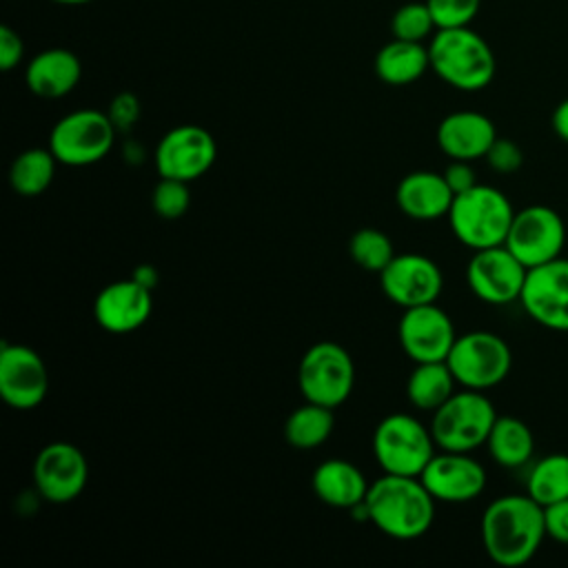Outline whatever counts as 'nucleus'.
<instances>
[{"instance_id":"nucleus-1","label":"nucleus","mask_w":568,"mask_h":568,"mask_svg":"<svg viewBox=\"0 0 568 568\" xmlns=\"http://www.w3.org/2000/svg\"><path fill=\"white\" fill-rule=\"evenodd\" d=\"M481 544L486 555L504 568L528 564L544 537V506L526 495H501L493 499L479 521Z\"/></svg>"},{"instance_id":"nucleus-2","label":"nucleus","mask_w":568,"mask_h":568,"mask_svg":"<svg viewBox=\"0 0 568 568\" xmlns=\"http://www.w3.org/2000/svg\"><path fill=\"white\" fill-rule=\"evenodd\" d=\"M435 504L419 477L384 473L368 486L362 510L386 537L410 541L430 530Z\"/></svg>"},{"instance_id":"nucleus-3","label":"nucleus","mask_w":568,"mask_h":568,"mask_svg":"<svg viewBox=\"0 0 568 568\" xmlns=\"http://www.w3.org/2000/svg\"><path fill=\"white\" fill-rule=\"evenodd\" d=\"M430 69L459 91H479L495 78V53L470 27L437 29L428 42Z\"/></svg>"},{"instance_id":"nucleus-4","label":"nucleus","mask_w":568,"mask_h":568,"mask_svg":"<svg viewBox=\"0 0 568 568\" xmlns=\"http://www.w3.org/2000/svg\"><path fill=\"white\" fill-rule=\"evenodd\" d=\"M453 235L468 248H490L506 242L515 209L510 200L495 186L475 184L457 193L448 211Z\"/></svg>"},{"instance_id":"nucleus-5","label":"nucleus","mask_w":568,"mask_h":568,"mask_svg":"<svg viewBox=\"0 0 568 568\" xmlns=\"http://www.w3.org/2000/svg\"><path fill=\"white\" fill-rule=\"evenodd\" d=\"M497 419L493 402L484 390H455L430 417V433L439 450L473 453L486 446L488 433Z\"/></svg>"},{"instance_id":"nucleus-6","label":"nucleus","mask_w":568,"mask_h":568,"mask_svg":"<svg viewBox=\"0 0 568 568\" xmlns=\"http://www.w3.org/2000/svg\"><path fill=\"white\" fill-rule=\"evenodd\" d=\"M435 448L430 426L408 413H390L373 430V455L384 473L419 477Z\"/></svg>"},{"instance_id":"nucleus-7","label":"nucleus","mask_w":568,"mask_h":568,"mask_svg":"<svg viewBox=\"0 0 568 568\" xmlns=\"http://www.w3.org/2000/svg\"><path fill=\"white\" fill-rule=\"evenodd\" d=\"M115 135L118 131L106 111L78 109L53 124L49 149L64 166H89L109 155Z\"/></svg>"},{"instance_id":"nucleus-8","label":"nucleus","mask_w":568,"mask_h":568,"mask_svg":"<svg viewBox=\"0 0 568 568\" xmlns=\"http://www.w3.org/2000/svg\"><path fill=\"white\" fill-rule=\"evenodd\" d=\"M297 386L306 402L342 406L355 386V364L348 351L331 339L317 342L300 359Z\"/></svg>"},{"instance_id":"nucleus-9","label":"nucleus","mask_w":568,"mask_h":568,"mask_svg":"<svg viewBox=\"0 0 568 568\" xmlns=\"http://www.w3.org/2000/svg\"><path fill=\"white\" fill-rule=\"evenodd\" d=\"M446 364L462 388L486 390L506 379L513 366V353L497 333L470 331L457 335Z\"/></svg>"},{"instance_id":"nucleus-10","label":"nucleus","mask_w":568,"mask_h":568,"mask_svg":"<svg viewBox=\"0 0 568 568\" xmlns=\"http://www.w3.org/2000/svg\"><path fill=\"white\" fill-rule=\"evenodd\" d=\"M566 244V224L561 215L544 204H530L515 211L504 246L526 266H539L561 257Z\"/></svg>"},{"instance_id":"nucleus-11","label":"nucleus","mask_w":568,"mask_h":568,"mask_svg":"<svg viewBox=\"0 0 568 568\" xmlns=\"http://www.w3.org/2000/svg\"><path fill=\"white\" fill-rule=\"evenodd\" d=\"M217 158L215 138L197 124H178L162 135L155 146V169L160 178L193 182L202 178Z\"/></svg>"},{"instance_id":"nucleus-12","label":"nucleus","mask_w":568,"mask_h":568,"mask_svg":"<svg viewBox=\"0 0 568 568\" xmlns=\"http://www.w3.org/2000/svg\"><path fill=\"white\" fill-rule=\"evenodd\" d=\"M31 477L42 499L51 504H69L84 490L89 464L75 444L51 442L36 455Z\"/></svg>"},{"instance_id":"nucleus-13","label":"nucleus","mask_w":568,"mask_h":568,"mask_svg":"<svg viewBox=\"0 0 568 568\" xmlns=\"http://www.w3.org/2000/svg\"><path fill=\"white\" fill-rule=\"evenodd\" d=\"M519 304L539 326L568 333V257L528 268Z\"/></svg>"},{"instance_id":"nucleus-14","label":"nucleus","mask_w":568,"mask_h":568,"mask_svg":"<svg viewBox=\"0 0 568 568\" xmlns=\"http://www.w3.org/2000/svg\"><path fill=\"white\" fill-rule=\"evenodd\" d=\"M528 268L504 246L473 251L466 264V282L475 297L504 306L519 300Z\"/></svg>"},{"instance_id":"nucleus-15","label":"nucleus","mask_w":568,"mask_h":568,"mask_svg":"<svg viewBox=\"0 0 568 568\" xmlns=\"http://www.w3.org/2000/svg\"><path fill=\"white\" fill-rule=\"evenodd\" d=\"M397 339L406 357L415 364L446 362L457 333L448 313L433 302L404 308L397 324Z\"/></svg>"},{"instance_id":"nucleus-16","label":"nucleus","mask_w":568,"mask_h":568,"mask_svg":"<svg viewBox=\"0 0 568 568\" xmlns=\"http://www.w3.org/2000/svg\"><path fill=\"white\" fill-rule=\"evenodd\" d=\"M49 390L47 364L38 351L24 344L0 346V397L18 410L42 404Z\"/></svg>"},{"instance_id":"nucleus-17","label":"nucleus","mask_w":568,"mask_h":568,"mask_svg":"<svg viewBox=\"0 0 568 568\" xmlns=\"http://www.w3.org/2000/svg\"><path fill=\"white\" fill-rule=\"evenodd\" d=\"M379 286L393 304L410 308L437 302L444 288V275L430 257L419 253H402L395 255L379 273Z\"/></svg>"},{"instance_id":"nucleus-18","label":"nucleus","mask_w":568,"mask_h":568,"mask_svg":"<svg viewBox=\"0 0 568 568\" xmlns=\"http://www.w3.org/2000/svg\"><path fill=\"white\" fill-rule=\"evenodd\" d=\"M419 479L444 504H466L477 499L486 488L484 466L470 453L439 450L422 470Z\"/></svg>"},{"instance_id":"nucleus-19","label":"nucleus","mask_w":568,"mask_h":568,"mask_svg":"<svg viewBox=\"0 0 568 568\" xmlns=\"http://www.w3.org/2000/svg\"><path fill=\"white\" fill-rule=\"evenodd\" d=\"M153 311L151 288L138 280H118L106 284L93 302L95 322L109 333H133L146 324Z\"/></svg>"},{"instance_id":"nucleus-20","label":"nucleus","mask_w":568,"mask_h":568,"mask_svg":"<svg viewBox=\"0 0 568 568\" xmlns=\"http://www.w3.org/2000/svg\"><path fill=\"white\" fill-rule=\"evenodd\" d=\"M437 146L450 160H477L486 158L488 149L497 140L495 124L479 111H453L437 126Z\"/></svg>"},{"instance_id":"nucleus-21","label":"nucleus","mask_w":568,"mask_h":568,"mask_svg":"<svg viewBox=\"0 0 568 568\" xmlns=\"http://www.w3.org/2000/svg\"><path fill=\"white\" fill-rule=\"evenodd\" d=\"M455 193L444 180V173L413 171L404 175L395 189L399 211L417 222H433L446 217Z\"/></svg>"},{"instance_id":"nucleus-22","label":"nucleus","mask_w":568,"mask_h":568,"mask_svg":"<svg viewBox=\"0 0 568 568\" xmlns=\"http://www.w3.org/2000/svg\"><path fill=\"white\" fill-rule=\"evenodd\" d=\"M82 78L80 58L62 47L36 53L24 69L27 89L44 100H58L71 93Z\"/></svg>"},{"instance_id":"nucleus-23","label":"nucleus","mask_w":568,"mask_h":568,"mask_svg":"<svg viewBox=\"0 0 568 568\" xmlns=\"http://www.w3.org/2000/svg\"><path fill=\"white\" fill-rule=\"evenodd\" d=\"M313 493L320 501L333 508L355 510L364 504L368 493V481L364 473L348 459H324L311 477Z\"/></svg>"},{"instance_id":"nucleus-24","label":"nucleus","mask_w":568,"mask_h":568,"mask_svg":"<svg viewBox=\"0 0 568 568\" xmlns=\"http://www.w3.org/2000/svg\"><path fill=\"white\" fill-rule=\"evenodd\" d=\"M430 69L428 44L393 38L375 55V73L382 82L404 87L419 80Z\"/></svg>"},{"instance_id":"nucleus-25","label":"nucleus","mask_w":568,"mask_h":568,"mask_svg":"<svg viewBox=\"0 0 568 568\" xmlns=\"http://www.w3.org/2000/svg\"><path fill=\"white\" fill-rule=\"evenodd\" d=\"M486 448L493 462L499 464L501 468H519L530 462L535 450V437L528 424L521 422L519 417L497 415L488 433Z\"/></svg>"},{"instance_id":"nucleus-26","label":"nucleus","mask_w":568,"mask_h":568,"mask_svg":"<svg viewBox=\"0 0 568 568\" xmlns=\"http://www.w3.org/2000/svg\"><path fill=\"white\" fill-rule=\"evenodd\" d=\"M457 379L446 362L415 364L406 379V397L419 410H437L453 393Z\"/></svg>"},{"instance_id":"nucleus-27","label":"nucleus","mask_w":568,"mask_h":568,"mask_svg":"<svg viewBox=\"0 0 568 568\" xmlns=\"http://www.w3.org/2000/svg\"><path fill=\"white\" fill-rule=\"evenodd\" d=\"M335 408L304 402L297 406L284 422V437L297 450L320 448L333 433L335 426Z\"/></svg>"},{"instance_id":"nucleus-28","label":"nucleus","mask_w":568,"mask_h":568,"mask_svg":"<svg viewBox=\"0 0 568 568\" xmlns=\"http://www.w3.org/2000/svg\"><path fill=\"white\" fill-rule=\"evenodd\" d=\"M60 162L51 153V149H27L16 160L11 162L9 169V184L18 195L24 197H36L44 193L53 178H55V166Z\"/></svg>"},{"instance_id":"nucleus-29","label":"nucleus","mask_w":568,"mask_h":568,"mask_svg":"<svg viewBox=\"0 0 568 568\" xmlns=\"http://www.w3.org/2000/svg\"><path fill=\"white\" fill-rule=\"evenodd\" d=\"M526 493L541 506L568 497V455L552 453L537 459L526 479Z\"/></svg>"},{"instance_id":"nucleus-30","label":"nucleus","mask_w":568,"mask_h":568,"mask_svg":"<svg viewBox=\"0 0 568 568\" xmlns=\"http://www.w3.org/2000/svg\"><path fill=\"white\" fill-rule=\"evenodd\" d=\"M348 253L357 266H362L368 273H377V275L397 255L393 240L384 231L373 229V226H364L351 235Z\"/></svg>"},{"instance_id":"nucleus-31","label":"nucleus","mask_w":568,"mask_h":568,"mask_svg":"<svg viewBox=\"0 0 568 568\" xmlns=\"http://www.w3.org/2000/svg\"><path fill=\"white\" fill-rule=\"evenodd\" d=\"M390 31H393V38L424 42L437 31V27L426 2H406L397 7V11L393 13Z\"/></svg>"},{"instance_id":"nucleus-32","label":"nucleus","mask_w":568,"mask_h":568,"mask_svg":"<svg viewBox=\"0 0 568 568\" xmlns=\"http://www.w3.org/2000/svg\"><path fill=\"white\" fill-rule=\"evenodd\" d=\"M151 206H153L155 215L162 220L182 217L191 206L189 182L173 180V178H160V182L153 186V193H151Z\"/></svg>"},{"instance_id":"nucleus-33","label":"nucleus","mask_w":568,"mask_h":568,"mask_svg":"<svg viewBox=\"0 0 568 568\" xmlns=\"http://www.w3.org/2000/svg\"><path fill=\"white\" fill-rule=\"evenodd\" d=\"M426 4L437 29H453L468 27L475 20L481 0H426Z\"/></svg>"},{"instance_id":"nucleus-34","label":"nucleus","mask_w":568,"mask_h":568,"mask_svg":"<svg viewBox=\"0 0 568 568\" xmlns=\"http://www.w3.org/2000/svg\"><path fill=\"white\" fill-rule=\"evenodd\" d=\"M140 111H142L140 100L131 91H122L111 100L106 115L113 122L115 131L120 133V131L133 129V124L140 120Z\"/></svg>"},{"instance_id":"nucleus-35","label":"nucleus","mask_w":568,"mask_h":568,"mask_svg":"<svg viewBox=\"0 0 568 568\" xmlns=\"http://www.w3.org/2000/svg\"><path fill=\"white\" fill-rule=\"evenodd\" d=\"M486 162L497 173H513L524 164V153L513 140L497 138L486 153Z\"/></svg>"},{"instance_id":"nucleus-36","label":"nucleus","mask_w":568,"mask_h":568,"mask_svg":"<svg viewBox=\"0 0 568 568\" xmlns=\"http://www.w3.org/2000/svg\"><path fill=\"white\" fill-rule=\"evenodd\" d=\"M22 55H24V42L20 33L9 24H0V69L2 71L16 69L22 62Z\"/></svg>"},{"instance_id":"nucleus-37","label":"nucleus","mask_w":568,"mask_h":568,"mask_svg":"<svg viewBox=\"0 0 568 568\" xmlns=\"http://www.w3.org/2000/svg\"><path fill=\"white\" fill-rule=\"evenodd\" d=\"M544 521H546V537L559 544H568V497L544 506Z\"/></svg>"},{"instance_id":"nucleus-38","label":"nucleus","mask_w":568,"mask_h":568,"mask_svg":"<svg viewBox=\"0 0 568 568\" xmlns=\"http://www.w3.org/2000/svg\"><path fill=\"white\" fill-rule=\"evenodd\" d=\"M444 180L446 184L450 186V191L457 195V193H464L468 189H473L477 184L475 180V171L470 166L468 160H453L446 169H444Z\"/></svg>"},{"instance_id":"nucleus-39","label":"nucleus","mask_w":568,"mask_h":568,"mask_svg":"<svg viewBox=\"0 0 568 568\" xmlns=\"http://www.w3.org/2000/svg\"><path fill=\"white\" fill-rule=\"evenodd\" d=\"M550 124H552V131L568 144V98L555 106L550 115Z\"/></svg>"},{"instance_id":"nucleus-40","label":"nucleus","mask_w":568,"mask_h":568,"mask_svg":"<svg viewBox=\"0 0 568 568\" xmlns=\"http://www.w3.org/2000/svg\"><path fill=\"white\" fill-rule=\"evenodd\" d=\"M133 280H138L140 284H144L146 288H151L153 291V286L158 284V280H160V273L155 271V266H151V264H140L135 271H133V275H131Z\"/></svg>"},{"instance_id":"nucleus-41","label":"nucleus","mask_w":568,"mask_h":568,"mask_svg":"<svg viewBox=\"0 0 568 568\" xmlns=\"http://www.w3.org/2000/svg\"><path fill=\"white\" fill-rule=\"evenodd\" d=\"M51 2H58V4H69V7H75V4H87V2H93V0H51Z\"/></svg>"}]
</instances>
